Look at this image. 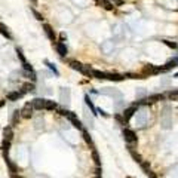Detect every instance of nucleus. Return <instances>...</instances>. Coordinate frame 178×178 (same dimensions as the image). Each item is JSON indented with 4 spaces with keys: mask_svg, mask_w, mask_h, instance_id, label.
Returning a JSON list of instances; mask_svg holds the SVG:
<instances>
[{
    "mask_svg": "<svg viewBox=\"0 0 178 178\" xmlns=\"http://www.w3.org/2000/svg\"><path fill=\"white\" fill-rule=\"evenodd\" d=\"M126 178H134V177H131V175H128V177H126Z\"/></svg>",
    "mask_w": 178,
    "mask_h": 178,
    "instance_id": "obj_7",
    "label": "nucleus"
},
{
    "mask_svg": "<svg viewBox=\"0 0 178 178\" xmlns=\"http://www.w3.org/2000/svg\"><path fill=\"white\" fill-rule=\"evenodd\" d=\"M43 64H45L46 67H48V68H49V70H50L52 73H54V74H55L56 77H60V76H61V73H60V70L56 68V65H55V64H54L52 61H49V60H43Z\"/></svg>",
    "mask_w": 178,
    "mask_h": 178,
    "instance_id": "obj_5",
    "label": "nucleus"
},
{
    "mask_svg": "<svg viewBox=\"0 0 178 178\" xmlns=\"http://www.w3.org/2000/svg\"><path fill=\"white\" fill-rule=\"evenodd\" d=\"M122 132H123V139H125V143L128 145H134L137 143V132L134 129L128 128V126H123Z\"/></svg>",
    "mask_w": 178,
    "mask_h": 178,
    "instance_id": "obj_2",
    "label": "nucleus"
},
{
    "mask_svg": "<svg viewBox=\"0 0 178 178\" xmlns=\"http://www.w3.org/2000/svg\"><path fill=\"white\" fill-rule=\"evenodd\" d=\"M52 46H54V49L56 50V54L65 61L67 58H68V54H70V48H68V45H67L62 39H58L55 43H52Z\"/></svg>",
    "mask_w": 178,
    "mask_h": 178,
    "instance_id": "obj_1",
    "label": "nucleus"
},
{
    "mask_svg": "<svg viewBox=\"0 0 178 178\" xmlns=\"http://www.w3.org/2000/svg\"><path fill=\"white\" fill-rule=\"evenodd\" d=\"M60 101L65 107L70 106V101H71V91L68 88H61L60 89Z\"/></svg>",
    "mask_w": 178,
    "mask_h": 178,
    "instance_id": "obj_3",
    "label": "nucleus"
},
{
    "mask_svg": "<svg viewBox=\"0 0 178 178\" xmlns=\"http://www.w3.org/2000/svg\"><path fill=\"white\" fill-rule=\"evenodd\" d=\"M85 104H86V107L89 108V113H91L92 116L98 117V110H97V106L94 104V101H92V98L89 97V94L85 95Z\"/></svg>",
    "mask_w": 178,
    "mask_h": 178,
    "instance_id": "obj_4",
    "label": "nucleus"
},
{
    "mask_svg": "<svg viewBox=\"0 0 178 178\" xmlns=\"http://www.w3.org/2000/svg\"><path fill=\"white\" fill-rule=\"evenodd\" d=\"M174 77H178V73H175V74H174Z\"/></svg>",
    "mask_w": 178,
    "mask_h": 178,
    "instance_id": "obj_6",
    "label": "nucleus"
}]
</instances>
